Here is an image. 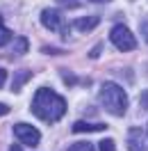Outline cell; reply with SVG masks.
Here are the masks:
<instances>
[{
  "instance_id": "6da1fadb",
  "label": "cell",
  "mask_w": 148,
  "mask_h": 151,
  "mask_svg": "<svg viewBox=\"0 0 148 151\" xmlns=\"http://www.w3.org/2000/svg\"><path fill=\"white\" fill-rule=\"evenodd\" d=\"M32 112L43 122H59L66 112V99L53 92L50 87H41L32 99Z\"/></svg>"
},
{
  "instance_id": "3957f363",
  "label": "cell",
  "mask_w": 148,
  "mask_h": 151,
  "mask_svg": "<svg viewBox=\"0 0 148 151\" xmlns=\"http://www.w3.org/2000/svg\"><path fill=\"white\" fill-rule=\"evenodd\" d=\"M110 39L119 50H134V48H137V39L130 32L128 25H121V23L114 25V28L110 30Z\"/></svg>"
},
{
  "instance_id": "52a82bcc",
  "label": "cell",
  "mask_w": 148,
  "mask_h": 151,
  "mask_svg": "<svg viewBox=\"0 0 148 151\" xmlns=\"http://www.w3.org/2000/svg\"><path fill=\"white\" fill-rule=\"evenodd\" d=\"M96 25H98V19H96V16H82V19L73 21V28L78 30V32H91Z\"/></svg>"
},
{
  "instance_id": "d6986e66",
  "label": "cell",
  "mask_w": 148,
  "mask_h": 151,
  "mask_svg": "<svg viewBox=\"0 0 148 151\" xmlns=\"http://www.w3.org/2000/svg\"><path fill=\"white\" fill-rule=\"evenodd\" d=\"M9 151H23V149H21L18 144H11V147H9Z\"/></svg>"
},
{
  "instance_id": "7c38bea8",
  "label": "cell",
  "mask_w": 148,
  "mask_h": 151,
  "mask_svg": "<svg viewBox=\"0 0 148 151\" xmlns=\"http://www.w3.org/2000/svg\"><path fill=\"white\" fill-rule=\"evenodd\" d=\"M98 149L100 151H116V147H114V140H100V144H98Z\"/></svg>"
},
{
  "instance_id": "9c48e42d",
  "label": "cell",
  "mask_w": 148,
  "mask_h": 151,
  "mask_svg": "<svg viewBox=\"0 0 148 151\" xmlns=\"http://www.w3.org/2000/svg\"><path fill=\"white\" fill-rule=\"evenodd\" d=\"M30 71H16V76H14V83H11V92H21V87L25 85L30 80Z\"/></svg>"
},
{
  "instance_id": "9a60e30c",
  "label": "cell",
  "mask_w": 148,
  "mask_h": 151,
  "mask_svg": "<svg viewBox=\"0 0 148 151\" xmlns=\"http://www.w3.org/2000/svg\"><path fill=\"white\" fill-rule=\"evenodd\" d=\"M141 35H144V39L148 41V19L141 21Z\"/></svg>"
},
{
  "instance_id": "5bb4252c",
  "label": "cell",
  "mask_w": 148,
  "mask_h": 151,
  "mask_svg": "<svg viewBox=\"0 0 148 151\" xmlns=\"http://www.w3.org/2000/svg\"><path fill=\"white\" fill-rule=\"evenodd\" d=\"M59 5H66V9H73V7H80L78 0H59Z\"/></svg>"
},
{
  "instance_id": "ffe728a7",
  "label": "cell",
  "mask_w": 148,
  "mask_h": 151,
  "mask_svg": "<svg viewBox=\"0 0 148 151\" xmlns=\"http://www.w3.org/2000/svg\"><path fill=\"white\" fill-rule=\"evenodd\" d=\"M93 2H110V0H93Z\"/></svg>"
},
{
  "instance_id": "2e32d148",
  "label": "cell",
  "mask_w": 148,
  "mask_h": 151,
  "mask_svg": "<svg viewBox=\"0 0 148 151\" xmlns=\"http://www.w3.org/2000/svg\"><path fill=\"white\" fill-rule=\"evenodd\" d=\"M141 105H144V108L148 110V89L144 92V94H141Z\"/></svg>"
},
{
  "instance_id": "277c9868",
  "label": "cell",
  "mask_w": 148,
  "mask_h": 151,
  "mask_svg": "<svg viewBox=\"0 0 148 151\" xmlns=\"http://www.w3.org/2000/svg\"><path fill=\"white\" fill-rule=\"evenodd\" d=\"M14 135H16L23 144H28V147H37L39 140H41V133H39L34 126H30V124H16V126H14Z\"/></svg>"
},
{
  "instance_id": "5b68a950",
  "label": "cell",
  "mask_w": 148,
  "mask_h": 151,
  "mask_svg": "<svg viewBox=\"0 0 148 151\" xmlns=\"http://www.w3.org/2000/svg\"><path fill=\"white\" fill-rule=\"evenodd\" d=\"M128 149L130 151H146L148 149V135L141 128H130L128 133Z\"/></svg>"
},
{
  "instance_id": "8fae6325",
  "label": "cell",
  "mask_w": 148,
  "mask_h": 151,
  "mask_svg": "<svg viewBox=\"0 0 148 151\" xmlns=\"http://www.w3.org/2000/svg\"><path fill=\"white\" fill-rule=\"evenodd\" d=\"M9 39H11V32L2 25V19H0V46H7V44H9Z\"/></svg>"
},
{
  "instance_id": "8992f818",
  "label": "cell",
  "mask_w": 148,
  "mask_h": 151,
  "mask_svg": "<svg viewBox=\"0 0 148 151\" xmlns=\"http://www.w3.org/2000/svg\"><path fill=\"white\" fill-rule=\"evenodd\" d=\"M41 23H43L50 32H59V30H62V16H59L57 9H43L41 12Z\"/></svg>"
},
{
  "instance_id": "7a4b0ae2",
  "label": "cell",
  "mask_w": 148,
  "mask_h": 151,
  "mask_svg": "<svg viewBox=\"0 0 148 151\" xmlns=\"http://www.w3.org/2000/svg\"><path fill=\"white\" fill-rule=\"evenodd\" d=\"M100 103L114 117H123L128 110V96L123 92V87L116 83H105L100 87Z\"/></svg>"
},
{
  "instance_id": "e0dca14e",
  "label": "cell",
  "mask_w": 148,
  "mask_h": 151,
  "mask_svg": "<svg viewBox=\"0 0 148 151\" xmlns=\"http://www.w3.org/2000/svg\"><path fill=\"white\" fill-rule=\"evenodd\" d=\"M5 80H7V71H5V69H0V87L5 85Z\"/></svg>"
},
{
  "instance_id": "ba28073f",
  "label": "cell",
  "mask_w": 148,
  "mask_h": 151,
  "mask_svg": "<svg viewBox=\"0 0 148 151\" xmlns=\"http://www.w3.org/2000/svg\"><path fill=\"white\" fill-rule=\"evenodd\" d=\"M107 126L102 122H96V124H89V122H75L73 124V131L75 133H93V131H105Z\"/></svg>"
},
{
  "instance_id": "ac0fdd59",
  "label": "cell",
  "mask_w": 148,
  "mask_h": 151,
  "mask_svg": "<svg viewBox=\"0 0 148 151\" xmlns=\"http://www.w3.org/2000/svg\"><path fill=\"white\" fill-rule=\"evenodd\" d=\"M7 112H9V105H7V103H0V117L7 114Z\"/></svg>"
},
{
  "instance_id": "30bf717a",
  "label": "cell",
  "mask_w": 148,
  "mask_h": 151,
  "mask_svg": "<svg viewBox=\"0 0 148 151\" xmlns=\"http://www.w3.org/2000/svg\"><path fill=\"white\" fill-rule=\"evenodd\" d=\"M66 151H96V147H93L91 142H75V144H71Z\"/></svg>"
},
{
  "instance_id": "4fadbf2b",
  "label": "cell",
  "mask_w": 148,
  "mask_h": 151,
  "mask_svg": "<svg viewBox=\"0 0 148 151\" xmlns=\"http://www.w3.org/2000/svg\"><path fill=\"white\" fill-rule=\"evenodd\" d=\"M25 50H28V39L25 37L16 39V53H25Z\"/></svg>"
}]
</instances>
